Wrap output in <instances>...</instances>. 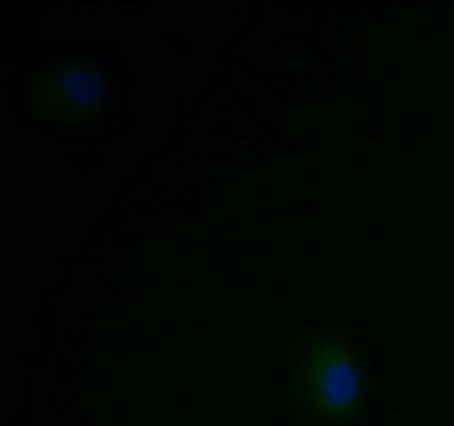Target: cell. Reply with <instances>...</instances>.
Listing matches in <instances>:
<instances>
[{"label":"cell","mask_w":454,"mask_h":426,"mask_svg":"<svg viewBox=\"0 0 454 426\" xmlns=\"http://www.w3.org/2000/svg\"><path fill=\"white\" fill-rule=\"evenodd\" d=\"M40 102L56 118L87 115L100 100V80L87 69H62L38 84Z\"/></svg>","instance_id":"7a4b0ae2"},{"label":"cell","mask_w":454,"mask_h":426,"mask_svg":"<svg viewBox=\"0 0 454 426\" xmlns=\"http://www.w3.org/2000/svg\"><path fill=\"white\" fill-rule=\"evenodd\" d=\"M295 389L300 408L315 426H350L364 395L359 346L341 333H315L295 358Z\"/></svg>","instance_id":"6da1fadb"}]
</instances>
